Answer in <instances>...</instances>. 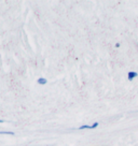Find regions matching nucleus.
<instances>
[{
  "label": "nucleus",
  "mask_w": 138,
  "mask_h": 146,
  "mask_svg": "<svg viewBox=\"0 0 138 146\" xmlns=\"http://www.w3.org/2000/svg\"><path fill=\"white\" fill-rule=\"evenodd\" d=\"M138 75L137 72H134V71H131V72H129V74H127V78H129V81H133L134 78H136Z\"/></svg>",
  "instance_id": "nucleus-1"
},
{
  "label": "nucleus",
  "mask_w": 138,
  "mask_h": 146,
  "mask_svg": "<svg viewBox=\"0 0 138 146\" xmlns=\"http://www.w3.org/2000/svg\"><path fill=\"white\" fill-rule=\"evenodd\" d=\"M37 83L40 84V85H46V83H48V81H46V78H39L37 80Z\"/></svg>",
  "instance_id": "nucleus-2"
},
{
  "label": "nucleus",
  "mask_w": 138,
  "mask_h": 146,
  "mask_svg": "<svg viewBox=\"0 0 138 146\" xmlns=\"http://www.w3.org/2000/svg\"><path fill=\"white\" fill-rule=\"evenodd\" d=\"M83 129H91V126H88V125H83L81 127H79V130H83Z\"/></svg>",
  "instance_id": "nucleus-3"
},
{
  "label": "nucleus",
  "mask_w": 138,
  "mask_h": 146,
  "mask_svg": "<svg viewBox=\"0 0 138 146\" xmlns=\"http://www.w3.org/2000/svg\"><path fill=\"white\" fill-rule=\"evenodd\" d=\"M0 134H11V135H13L14 132H12V131H0Z\"/></svg>",
  "instance_id": "nucleus-4"
},
{
  "label": "nucleus",
  "mask_w": 138,
  "mask_h": 146,
  "mask_svg": "<svg viewBox=\"0 0 138 146\" xmlns=\"http://www.w3.org/2000/svg\"><path fill=\"white\" fill-rule=\"evenodd\" d=\"M98 126V123H93L92 126H91V129H95V128Z\"/></svg>",
  "instance_id": "nucleus-5"
},
{
  "label": "nucleus",
  "mask_w": 138,
  "mask_h": 146,
  "mask_svg": "<svg viewBox=\"0 0 138 146\" xmlns=\"http://www.w3.org/2000/svg\"><path fill=\"white\" fill-rule=\"evenodd\" d=\"M3 123V120H1V119H0V123Z\"/></svg>",
  "instance_id": "nucleus-6"
}]
</instances>
